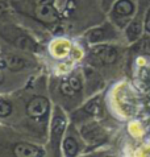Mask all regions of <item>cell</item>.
<instances>
[{
  "instance_id": "10",
  "label": "cell",
  "mask_w": 150,
  "mask_h": 157,
  "mask_svg": "<svg viewBox=\"0 0 150 157\" xmlns=\"http://www.w3.org/2000/svg\"><path fill=\"white\" fill-rule=\"evenodd\" d=\"M25 65L26 63H25L24 58L19 57V56H15V54L7 56V57L4 58V61H3V66L7 67V69H9V70H12V71L21 70V69L25 67Z\"/></svg>"
},
{
  "instance_id": "9",
  "label": "cell",
  "mask_w": 150,
  "mask_h": 157,
  "mask_svg": "<svg viewBox=\"0 0 150 157\" xmlns=\"http://www.w3.org/2000/svg\"><path fill=\"white\" fill-rule=\"evenodd\" d=\"M13 153L16 157H41L42 151L33 144L19 143L13 147Z\"/></svg>"
},
{
  "instance_id": "2",
  "label": "cell",
  "mask_w": 150,
  "mask_h": 157,
  "mask_svg": "<svg viewBox=\"0 0 150 157\" xmlns=\"http://www.w3.org/2000/svg\"><path fill=\"white\" fill-rule=\"evenodd\" d=\"M88 58L94 65H111L117 59V49L107 44H96L91 49Z\"/></svg>"
},
{
  "instance_id": "5",
  "label": "cell",
  "mask_w": 150,
  "mask_h": 157,
  "mask_svg": "<svg viewBox=\"0 0 150 157\" xmlns=\"http://www.w3.org/2000/svg\"><path fill=\"white\" fill-rule=\"evenodd\" d=\"M50 104L45 97H36L26 104V114L32 119H41L49 112Z\"/></svg>"
},
{
  "instance_id": "14",
  "label": "cell",
  "mask_w": 150,
  "mask_h": 157,
  "mask_svg": "<svg viewBox=\"0 0 150 157\" xmlns=\"http://www.w3.org/2000/svg\"><path fill=\"white\" fill-rule=\"evenodd\" d=\"M116 2H117V0H101V8H103L104 11L109 12V10H111L112 6Z\"/></svg>"
},
{
  "instance_id": "16",
  "label": "cell",
  "mask_w": 150,
  "mask_h": 157,
  "mask_svg": "<svg viewBox=\"0 0 150 157\" xmlns=\"http://www.w3.org/2000/svg\"><path fill=\"white\" fill-rule=\"evenodd\" d=\"M6 11H7V4L3 3V2H0V16H2Z\"/></svg>"
},
{
  "instance_id": "3",
  "label": "cell",
  "mask_w": 150,
  "mask_h": 157,
  "mask_svg": "<svg viewBox=\"0 0 150 157\" xmlns=\"http://www.w3.org/2000/svg\"><path fill=\"white\" fill-rule=\"evenodd\" d=\"M116 37H117L116 28H114V25L109 23H105L103 25H100V27L92 28L86 33L87 41L90 44H95V45L96 44H103L109 40H114Z\"/></svg>"
},
{
  "instance_id": "1",
  "label": "cell",
  "mask_w": 150,
  "mask_h": 157,
  "mask_svg": "<svg viewBox=\"0 0 150 157\" xmlns=\"http://www.w3.org/2000/svg\"><path fill=\"white\" fill-rule=\"evenodd\" d=\"M137 12V3L136 0H117L109 10V16L113 24L120 28H126L130 20Z\"/></svg>"
},
{
  "instance_id": "4",
  "label": "cell",
  "mask_w": 150,
  "mask_h": 157,
  "mask_svg": "<svg viewBox=\"0 0 150 157\" xmlns=\"http://www.w3.org/2000/svg\"><path fill=\"white\" fill-rule=\"evenodd\" d=\"M4 37H6L7 41H11L16 48H19V49L24 50V52H37L38 50L37 42L30 36L25 34L24 32H21V30L15 29L13 32L8 33L7 36H4Z\"/></svg>"
},
{
  "instance_id": "8",
  "label": "cell",
  "mask_w": 150,
  "mask_h": 157,
  "mask_svg": "<svg viewBox=\"0 0 150 157\" xmlns=\"http://www.w3.org/2000/svg\"><path fill=\"white\" fill-rule=\"evenodd\" d=\"M145 29L144 20L141 16H136L130 20V23L126 25L125 28V36L129 41H136L138 40L140 36L142 34V30Z\"/></svg>"
},
{
  "instance_id": "13",
  "label": "cell",
  "mask_w": 150,
  "mask_h": 157,
  "mask_svg": "<svg viewBox=\"0 0 150 157\" xmlns=\"http://www.w3.org/2000/svg\"><path fill=\"white\" fill-rule=\"evenodd\" d=\"M12 112V104L7 100L0 99V117H6L9 116Z\"/></svg>"
},
{
  "instance_id": "11",
  "label": "cell",
  "mask_w": 150,
  "mask_h": 157,
  "mask_svg": "<svg viewBox=\"0 0 150 157\" xmlns=\"http://www.w3.org/2000/svg\"><path fill=\"white\" fill-rule=\"evenodd\" d=\"M63 153L66 155V157H75L78 155L79 151V145L78 141L75 140L73 136H67L63 140Z\"/></svg>"
},
{
  "instance_id": "6",
  "label": "cell",
  "mask_w": 150,
  "mask_h": 157,
  "mask_svg": "<svg viewBox=\"0 0 150 157\" xmlns=\"http://www.w3.org/2000/svg\"><path fill=\"white\" fill-rule=\"evenodd\" d=\"M36 17L46 24H54L58 21V11L54 7L53 3H43V4H36Z\"/></svg>"
},
{
  "instance_id": "7",
  "label": "cell",
  "mask_w": 150,
  "mask_h": 157,
  "mask_svg": "<svg viewBox=\"0 0 150 157\" xmlns=\"http://www.w3.org/2000/svg\"><path fill=\"white\" fill-rule=\"evenodd\" d=\"M65 128H66V117L59 108H55V114L51 120V140L55 147L61 143Z\"/></svg>"
},
{
  "instance_id": "12",
  "label": "cell",
  "mask_w": 150,
  "mask_h": 157,
  "mask_svg": "<svg viewBox=\"0 0 150 157\" xmlns=\"http://www.w3.org/2000/svg\"><path fill=\"white\" fill-rule=\"evenodd\" d=\"M59 90H61V93H62L65 97H74L75 94H78V91L71 86V83L69 82V79H66V81H63L62 83H61Z\"/></svg>"
},
{
  "instance_id": "15",
  "label": "cell",
  "mask_w": 150,
  "mask_h": 157,
  "mask_svg": "<svg viewBox=\"0 0 150 157\" xmlns=\"http://www.w3.org/2000/svg\"><path fill=\"white\" fill-rule=\"evenodd\" d=\"M144 25H145V30H146L148 33H150V7H149V10L146 11V13H145Z\"/></svg>"
},
{
  "instance_id": "17",
  "label": "cell",
  "mask_w": 150,
  "mask_h": 157,
  "mask_svg": "<svg viewBox=\"0 0 150 157\" xmlns=\"http://www.w3.org/2000/svg\"><path fill=\"white\" fill-rule=\"evenodd\" d=\"M3 82H4V74L2 71V69H0V85H2Z\"/></svg>"
}]
</instances>
